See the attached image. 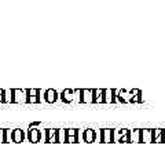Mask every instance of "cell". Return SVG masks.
Masks as SVG:
<instances>
[{
    "label": "cell",
    "instance_id": "1",
    "mask_svg": "<svg viewBox=\"0 0 165 149\" xmlns=\"http://www.w3.org/2000/svg\"><path fill=\"white\" fill-rule=\"evenodd\" d=\"M14 92V104H28V90H19V89H13Z\"/></svg>",
    "mask_w": 165,
    "mask_h": 149
},
{
    "label": "cell",
    "instance_id": "2",
    "mask_svg": "<svg viewBox=\"0 0 165 149\" xmlns=\"http://www.w3.org/2000/svg\"><path fill=\"white\" fill-rule=\"evenodd\" d=\"M28 139L30 142H40L41 141V134H40V130L37 127H29L28 130Z\"/></svg>",
    "mask_w": 165,
    "mask_h": 149
},
{
    "label": "cell",
    "instance_id": "3",
    "mask_svg": "<svg viewBox=\"0 0 165 149\" xmlns=\"http://www.w3.org/2000/svg\"><path fill=\"white\" fill-rule=\"evenodd\" d=\"M25 138H28V131H24L22 128H15L14 130V134H13V142H22Z\"/></svg>",
    "mask_w": 165,
    "mask_h": 149
},
{
    "label": "cell",
    "instance_id": "4",
    "mask_svg": "<svg viewBox=\"0 0 165 149\" xmlns=\"http://www.w3.org/2000/svg\"><path fill=\"white\" fill-rule=\"evenodd\" d=\"M47 142H59V130H47Z\"/></svg>",
    "mask_w": 165,
    "mask_h": 149
},
{
    "label": "cell",
    "instance_id": "5",
    "mask_svg": "<svg viewBox=\"0 0 165 149\" xmlns=\"http://www.w3.org/2000/svg\"><path fill=\"white\" fill-rule=\"evenodd\" d=\"M57 97H58V94H57V91H55V90H52V89L46 90V101H47L48 104L55 102Z\"/></svg>",
    "mask_w": 165,
    "mask_h": 149
},
{
    "label": "cell",
    "instance_id": "6",
    "mask_svg": "<svg viewBox=\"0 0 165 149\" xmlns=\"http://www.w3.org/2000/svg\"><path fill=\"white\" fill-rule=\"evenodd\" d=\"M4 104H14V92L11 89L4 90Z\"/></svg>",
    "mask_w": 165,
    "mask_h": 149
},
{
    "label": "cell",
    "instance_id": "7",
    "mask_svg": "<svg viewBox=\"0 0 165 149\" xmlns=\"http://www.w3.org/2000/svg\"><path fill=\"white\" fill-rule=\"evenodd\" d=\"M13 134H14V130H11V128H6V142L13 141Z\"/></svg>",
    "mask_w": 165,
    "mask_h": 149
},
{
    "label": "cell",
    "instance_id": "8",
    "mask_svg": "<svg viewBox=\"0 0 165 149\" xmlns=\"http://www.w3.org/2000/svg\"><path fill=\"white\" fill-rule=\"evenodd\" d=\"M62 98H63V101L69 102V101L72 99V91H70V90H66V91H63V92H62Z\"/></svg>",
    "mask_w": 165,
    "mask_h": 149
},
{
    "label": "cell",
    "instance_id": "9",
    "mask_svg": "<svg viewBox=\"0 0 165 149\" xmlns=\"http://www.w3.org/2000/svg\"><path fill=\"white\" fill-rule=\"evenodd\" d=\"M39 101H40V104L47 102L46 101V90L39 89Z\"/></svg>",
    "mask_w": 165,
    "mask_h": 149
},
{
    "label": "cell",
    "instance_id": "10",
    "mask_svg": "<svg viewBox=\"0 0 165 149\" xmlns=\"http://www.w3.org/2000/svg\"><path fill=\"white\" fill-rule=\"evenodd\" d=\"M66 131L65 130H59V142H65L66 141Z\"/></svg>",
    "mask_w": 165,
    "mask_h": 149
},
{
    "label": "cell",
    "instance_id": "11",
    "mask_svg": "<svg viewBox=\"0 0 165 149\" xmlns=\"http://www.w3.org/2000/svg\"><path fill=\"white\" fill-rule=\"evenodd\" d=\"M0 142H6V128H0Z\"/></svg>",
    "mask_w": 165,
    "mask_h": 149
},
{
    "label": "cell",
    "instance_id": "12",
    "mask_svg": "<svg viewBox=\"0 0 165 149\" xmlns=\"http://www.w3.org/2000/svg\"><path fill=\"white\" fill-rule=\"evenodd\" d=\"M85 138L88 139V141H91V139L94 138V134H92V131H88V133H87V134H85Z\"/></svg>",
    "mask_w": 165,
    "mask_h": 149
},
{
    "label": "cell",
    "instance_id": "13",
    "mask_svg": "<svg viewBox=\"0 0 165 149\" xmlns=\"http://www.w3.org/2000/svg\"><path fill=\"white\" fill-rule=\"evenodd\" d=\"M66 134H68V137H74L76 131H74V130H68V131H66Z\"/></svg>",
    "mask_w": 165,
    "mask_h": 149
},
{
    "label": "cell",
    "instance_id": "14",
    "mask_svg": "<svg viewBox=\"0 0 165 149\" xmlns=\"http://www.w3.org/2000/svg\"><path fill=\"white\" fill-rule=\"evenodd\" d=\"M68 141H69V142H74V141H76V138H74V137H69Z\"/></svg>",
    "mask_w": 165,
    "mask_h": 149
}]
</instances>
